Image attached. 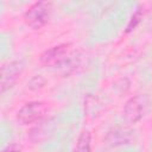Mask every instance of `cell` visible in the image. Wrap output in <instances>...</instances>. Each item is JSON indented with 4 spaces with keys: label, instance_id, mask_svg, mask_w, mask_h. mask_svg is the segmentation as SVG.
<instances>
[{
    "label": "cell",
    "instance_id": "cell-1",
    "mask_svg": "<svg viewBox=\"0 0 152 152\" xmlns=\"http://www.w3.org/2000/svg\"><path fill=\"white\" fill-rule=\"evenodd\" d=\"M51 6L52 4L49 1H38L30 6L24 14V20L26 25L33 30L42 28L49 20Z\"/></svg>",
    "mask_w": 152,
    "mask_h": 152
},
{
    "label": "cell",
    "instance_id": "cell-2",
    "mask_svg": "<svg viewBox=\"0 0 152 152\" xmlns=\"http://www.w3.org/2000/svg\"><path fill=\"white\" fill-rule=\"evenodd\" d=\"M46 107L42 101H31L25 103L17 112V120L21 125H31L39 121L45 114Z\"/></svg>",
    "mask_w": 152,
    "mask_h": 152
},
{
    "label": "cell",
    "instance_id": "cell-3",
    "mask_svg": "<svg viewBox=\"0 0 152 152\" xmlns=\"http://www.w3.org/2000/svg\"><path fill=\"white\" fill-rule=\"evenodd\" d=\"M23 70V62L20 61H11L1 66V93H5L13 88L17 83Z\"/></svg>",
    "mask_w": 152,
    "mask_h": 152
},
{
    "label": "cell",
    "instance_id": "cell-4",
    "mask_svg": "<svg viewBox=\"0 0 152 152\" xmlns=\"http://www.w3.org/2000/svg\"><path fill=\"white\" fill-rule=\"evenodd\" d=\"M146 103L147 99L145 95H135L131 97L124 107V116L126 118V120L132 124L139 121L144 115Z\"/></svg>",
    "mask_w": 152,
    "mask_h": 152
},
{
    "label": "cell",
    "instance_id": "cell-5",
    "mask_svg": "<svg viewBox=\"0 0 152 152\" xmlns=\"http://www.w3.org/2000/svg\"><path fill=\"white\" fill-rule=\"evenodd\" d=\"M70 44H58L48 50H45L40 55V63L44 65H56L58 66L61 62L68 56Z\"/></svg>",
    "mask_w": 152,
    "mask_h": 152
},
{
    "label": "cell",
    "instance_id": "cell-6",
    "mask_svg": "<svg viewBox=\"0 0 152 152\" xmlns=\"http://www.w3.org/2000/svg\"><path fill=\"white\" fill-rule=\"evenodd\" d=\"M132 139V131L127 127H115L107 134V142L112 146H120L128 144Z\"/></svg>",
    "mask_w": 152,
    "mask_h": 152
},
{
    "label": "cell",
    "instance_id": "cell-7",
    "mask_svg": "<svg viewBox=\"0 0 152 152\" xmlns=\"http://www.w3.org/2000/svg\"><path fill=\"white\" fill-rule=\"evenodd\" d=\"M81 65V55L80 52H72V53H68V56L61 62V64L58 65L64 74H70L76 71Z\"/></svg>",
    "mask_w": 152,
    "mask_h": 152
},
{
    "label": "cell",
    "instance_id": "cell-8",
    "mask_svg": "<svg viewBox=\"0 0 152 152\" xmlns=\"http://www.w3.org/2000/svg\"><path fill=\"white\" fill-rule=\"evenodd\" d=\"M75 152H91V135L88 131H83L76 142Z\"/></svg>",
    "mask_w": 152,
    "mask_h": 152
},
{
    "label": "cell",
    "instance_id": "cell-9",
    "mask_svg": "<svg viewBox=\"0 0 152 152\" xmlns=\"http://www.w3.org/2000/svg\"><path fill=\"white\" fill-rule=\"evenodd\" d=\"M44 84H45V78H44L43 76H40V75H36V76H33V77L28 81L27 87H28V89H31V90H38V89L43 88Z\"/></svg>",
    "mask_w": 152,
    "mask_h": 152
},
{
    "label": "cell",
    "instance_id": "cell-10",
    "mask_svg": "<svg viewBox=\"0 0 152 152\" xmlns=\"http://www.w3.org/2000/svg\"><path fill=\"white\" fill-rule=\"evenodd\" d=\"M141 18H142V12H141V10H138V11L132 15V18H131V20H129V23H128V25H127L126 32H129V31L134 30V28L138 26V24L140 23Z\"/></svg>",
    "mask_w": 152,
    "mask_h": 152
},
{
    "label": "cell",
    "instance_id": "cell-11",
    "mask_svg": "<svg viewBox=\"0 0 152 152\" xmlns=\"http://www.w3.org/2000/svg\"><path fill=\"white\" fill-rule=\"evenodd\" d=\"M19 151H20V148L17 145L12 144V145H7L1 152H19Z\"/></svg>",
    "mask_w": 152,
    "mask_h": 152
}]
</instances>
